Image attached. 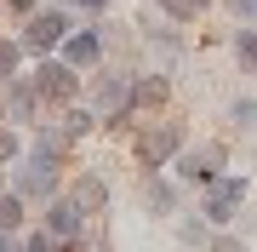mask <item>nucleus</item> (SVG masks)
Segmentation results:
<instances>
[{
    "mask_svg": "<svg viewBox=\"0 0 257 252\" xmlns=\"http://www.w3.org/2000/svg\"><path fill=\"white\" fill-rule=\"evenodd\" d=\"M57 40H69V18H63V12H40V18L29 23L23 46H35V52H52Z\"/></svg>",
    "mask_w": 257,
    "mask_h": 252,
    "instance_id": "f257e3e1",
    "label": "nucleus"
},
{
    "mask_svg": "<svg viewBox=\"0 0 257 252\" xmlns=\"http://www.w3.org/2000/svg\"><path fill=\"white\" fill-rule=\"evenodd\" d=\"M52 160L57 155H46V149L29 155V166L18 172V195H52Z\"/></svg>",
    "mask_w": 257,
    "mask_h": 252,
    "instance_id": "f03ea898",
    "label": "nucleus"
},
{
    "mask_svg": "<svg viewBox=\"0 0 257 252\" xmlns=\"http://www.w3.org/2000/svg\"><path fill=\"white\" fill-rule=\"evenodd\" d=\"M126 103H132V86L120 80V75H103L97 98H92V109L103 115V121H120V115H126Z\"/></svg>",
    "mask_w": 257,
    "mask_h": 252,
    "instance_id": "7ed1b4c3",
    "label": "nucleus"
},
{
    "mask_svg": "<svg viewBox=\"0 0 257 252\" xmlns=\"http://www.w3.org/2000/svg\"><path fill=\"white\" fill-rule=\"evenodd\" d=\"M240 195H246V189H240L234 178L211 184V195H206V218H211V224H229V218H234V206H240Z\"/></svg>",
    "mask_w": 257,
    "mask_h": 252,
    "instance_id": "20e7f679",
    "label": "nucleus"
},
{
    "mask_svg": "<svg viewBox=\"0 0 257 252\" xmlns=\"http://www.w3.org/2000/svg\"><path fill=\"white\" fill-rule=\"evenodd\" d=\"M29 92H40V98H69V92H74V75H69L63 63H40Z\"/></svg>",
    "mask_w": 257,
    "mask_h": 252,
    "instance_id": "39448f33",
    "label": "nucleus"
},
{
    "mask_svg": "<svg viewBox=\"0 0 257 252\" xmlns=\"http://www.w3.org/2000/svg\"><path fill=\"white\" fill-rule=\"evenodd\" d=\"M46 229L57 235V241H69V235L80 229V206H74V201H52V212H46Z\"/></svg>",
    "mask_w": 257,
    "mask_h": 252,
    "instance_id": "423d86ee",
    "label": "nucleus"
},
{
    "mask_svg": "<svg viewBox=\"0 0 257 252\" xmlns=\"http://www.w3.org/2000/svg\"><path fill=\"white\" fill-rule=\"evenodd\" d=\"M172 149H177V132H172V126L155 132V138H143V160H149V166H155V160H166Z\"/></svg>",
    "mask_w": 257,
    "mask_h": 252,
    "instance_id": "0eeeda50",
    "label": "nucleus"
},
{
    "mask_svg": "<svg viewBox=\"0 0 257 252\" xmlns=\"http://www.w3.org/2000/svg\"><path fill=\"white\" fill-rule=\"evenodd\" d=\"M69 63H92V57H97V35H69Z\"/></svg>",
    "mask_w": 257,
    "mask_h": 252,
    "instance_id": "6e6552de",
    "label": "nucleus"
},
{
    "mask_svg": "<svg viewBox=\"0 0 257 252\" xmlns=\"http://www.w3.org/2000/svg\"><path fill=\"white\" fill-rule=\"evenodd\" d=\"M18 218H23V195L12 189V195H0V229H18Z\"/></svg>",
    "mask_w": 257,
    "mask_h": 252,
    "instance_id": "1a4fd4ad",
    "label": "nucleus"
},
{
    "mask_svg": "<svg viewBox=\"0 0 257 252\" xmlns=\"http://www.w3.org/2000/svg\"><path fill=\"white\" fill-rule=\"evenodd\" d=\"M97 201H103V184H97V178H86V184L74 189V206L86 212V206H97Z\"/></svg>",
    "mask_w": 257,
    "mask_h": 252,
    "instance_id": "9d476101",
    "label": "nucleus"
},
{
    "mask_svg": "<svg viewBox=\"0 0 257 252\" xmlns=\"http://www.w3.org/2000/svg\"><path fill=\"white\" fill-rule=\"evenodd\" d=\"M12 75H18V46L0 40V80H12Z\"/></svg>",
    "mask_w": 257,
    "mask_h": 252,
    "instance_id": "9b49d317",
    "label": "nucleus"
},
{
    "mask_svg": "<svg viewBox=\"0 0 257 252\" xmlns=\"http://www.w3.org/2000/svg\"><path fill=\"white\" fill-rule=\"evenodd\" d=\"M240 57H246V63L257 69V35H251V29H246V35H240Z\"/></svg>",
    "mask_w": 257,
    "mask_h": 252,
    "instance_id": "f8f14e48",
    "label": "nucleus"
},
{
    "mask_svg": "<svg viewBox=\"0 0 257 252\" xmlns=\"http://www.w3.org/2000/svg\"><path fill=\"white\" fill-rule=\"evenodd\" d=\"M23 252H57V235H52V229H46V235H35V241H29Z\"/></svg>",
    "mask_w": 257,
    "mask_h": 252,
    "instance_id": "ddd939ff",
    "label": "nucleus"
},
{
    "mask_svg": "<svg viewBox=\"0 0 257 252\" xmlns=\"http://www.w3.org/2000/svg\"><path fill=\"white\" fill-rule=\"evenodd\" d=\"M166 6H172V12H183V18H189V12H200L206 0H166Z\"/></svg>",
    "mask_w": 257,
    "mask_h": 252,
    "instance_id": "4468645a",
    "label": "nucleus"
}]
</instances>
